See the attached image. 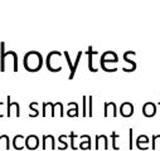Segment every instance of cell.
I'll return each mask as SVG.
<instances>
[{
  "label": "cell",
  "mask_w": 160,
  "mask_h": 151,
  "mask_svg": "<svg viewBox=\"0 0 160 151\" xmlns=\"http://www.w3.org/2000/svg\"><path fill=\"white\" fill-rule=\"evenodd\" d=\"M2 105H3V102L0 101V106H2ZM0 117H3V113H2V112H0Z\"/></svg>",
  "instance_id": "25"
},
{
  "label": "cell",
  "mask_w": 160,
  "mask_h": 151,
  "mask_svg": "<svg viewBox=\"0 0 160 151\" xmlns=\"http://www.w3.org/2000/svg\"><path fill=\"white\" fill-rule=\"evenodd\" d=\"M25 147L28 150H35L39 147V137L37 135H29L25 137Z\"/></svg>",
  "instance_id": "5"
},
{
  "label": "cell",
  "mask_w": 160,
  "mask_h": 151,
  "mask_svg": "<svg viewBox=\"0 0 160 151\" xmlns=\"http://www.w3.org/2000/svg\"><path fill=\"white\" fill-rule=\"evenodd\" d=\"M120 115L124 117H131L134 115V105L131 102H124L120 106Z\"/></svg>",
  "instance_id": "3"
},
{
  "label": "cell",
  "mask_w": 160,
  "mask_h": 151,
  "mask_svg": "<svg viewBox=\"0 0 160 151\" xmlns=\"http://www.w3.org/2000/svg\"><path fill=\"white\" fill-rule=\"evenodd\" d=\"M37 105H38V102H32V103L29 105V108L33 111L32 113H29V117H37V116L39 115V111L35 108V107H37Z\"/></svg>",
  "instance_id": "16"
},
{
  "label": "cell",
  "mask_w": 160,
  "mask_h": 151,
  "mask_svg": "<svg viewBox=\"0 0 160 151\" xmlns=\"http://www.w3.org/2000/svg\"><path fill=\"white\" fill-rule=\"evenodd\" d=\"M7 52H5V43H0V72H5V58H7Z\"/></svg>",
  "instance_id": "8"
},
{
  "label": "cell",
  "mask_w": 160,
  "mask_h": 151,
  "mask_svg": "<svg viewBox=\"0 0 160 151\" xmlns=\"http://www.w3.org/2000/svg\"><path fill=\"white\" fill-rule=\"evenodd\" d=\"M66 137H67V135H61V136L58 137V141L61 142V146H58V149H59V150H66V149L68 147V144H67L66 141H63Z\"/></svg>",
  "instance_id": "18"
},
{
  "label": "cell",
  "mask_w": 160,
  "mask_h": 151,
  "mask_svg": "<svg viewBox=\"0 0 160 151\" xmlns=\"http://www.w3.org/2000/svg\"><path fill=\"white\" fill-rule=\"evenodd\" d=\"M23 64L28 72H38L43 67V56L37 51H29L24 56Z\"/></svg>",
  "instance_id": "1"
},
{
  "label": "cell",
  "mask_w": 160,
  "mask_h": 151,
  "mask_svg": "<svg viewBox=\"0 0 160 151\" xmlns=\"http://www.w3.org/2000/svg\"><path fill=\"white\" fill-rule=\"evenodd\" d=\"M158 105H159V106H160V101H159V103H158Z\"/></svg>",
  "instance_id": "26"
},
{
  "label": "cell",
  "mask_w": 160,
  "mask_h": 151,
  "mask_svg": "<svg viewBox=\"0 0 160 151\" xmlns=\"http://www.w3.org/2000/svg\"><path fill=\"white\" fill-rule=\"evenodd\" d=\"M87 102H88V116L92 117V115H93V112H92V96L87 97Z\"/></svg>",
  "instance_id": "23"
},
{
  "label": "cell",
  "mask_w": 160,
  "mask_h": 151,
  "mask_svg": "<svg viewBox=\"0 0 160 151\" xmlns=\"http://www.w3.org/2000/svg\"><path fill=\"white\" fill-rule=\"evenodd\" d=\"M118 137H120V136H118V135H117L115 131L111 134V140H112V149H113V150H118V149H120V147L117 146V144H116V140H117Z\"/></svg>",
  "instance_id": "19"
},
{
  "label": "cell",
  "mask_w": 160,
  "mask_h": 151,
  "mask_svg": "<svg viewBox=\"0 0 160 151\" xmlns=\"http://www.w3.org/2000/svg\"><path fill=\"white\" fill-rule=\"evenodd\" d=\"M149 142H151V141L146 135H140V136L136 137V147L140 149V150H142V144H145L148 146Z\"/></svg>",
  "instance_id": "11"
},
{
  "label": "cell",
  "mask_w": 160,
  "mask_h": 151,
  "mask_svg": "<svg viewBox=\"0 0 160 151\" xmlns=\"http://www.w3.org/2000/svg\"><path fill=\"white\" fill-rule=\"evenodd\" d=\"M131 52L132 51H128L126 53H124V59H125V62H128V63H130L131 64V69H130V72H134L135 69H136V62H134L132 59H130L129 57H130V54H131Z\"/></svg>",
  "instance_id": "15"
},
{
  "label": "cell",
  "mask_w": 160,
  "mask_h": 151,
  "mask_svg": "<svg viewBox=\"0 0 160 151\" xmlns=\"http://www.w3.org/2000/svg\"><path fill=\"white\" fill-rule=\"evenodd\" d=\"M3 140H5V142H7V150H9L10 149V139H9V136L8 135H0V149H2V141Z\"/></svg>",
  "instance_id": "20"
},
{
  "label": "cell",
  "mask_w": 160,
  "mask_h": 151,
  "mask_svg": "<svg viewBox=\"0 0 160 151\" xmlns=\"http://www.w3.org/2000/svg\"><path fill=\"white\" fill-rule=\"evenodd\" d=\"M82 100H83V103H82V116L83 117H86V116H88V110H87V97L86 96H83L82 97Z\"/></svg>",
  "instance_id": "17"
},
{
  "label": "cell",
  "mask_w": 160,
  "mask_h": 151,
  "mask_svg": "<svg viewBox=\"0 0 160 151\" xmlns=\"http://www.w3.org/2000/svg\"><path fill=\"white\" fill-rule=\"evenodd\" d=\"M132 131H134L132 129L129 130V140H130V141H129V149H130V150L134 147V144H132Z\"/></svg>",
  "instance_id": "24"
},
{
  "label": "cell",
  "mask_w": 160,
  "mask_h": 151,
  "mask_svg": "<svg viewBox=\"0 0 160 151\" xmlns=\"http://www.w3.org/2000/svg\"><path fill=\"white\" fill-rule=\"evenodd\" d=\"M83 137H85L86 141H81L78 147L81 150H91V137H90V135H83Z\"/></svg>",
  "instance_id": "13"
},
{
  "label": "cell",
  "mask_w": 160,
  "mask_h": 151,
  "mask_svg": "<svg viewBox=\"0 0 160 151\" xmlns=\"http://www.w3.org/2000/svg\"><path fill=\"white\" fill-rule=\"evenodd\" d=\"M69 106H73V108H69L68 111H67V116H69V117H77L78 115H79V112H78V105L76 103V102H69L68 103V107Z\"/></svg>",
  "instance_id": "12"
},
{
  "label": "cell",
  "mask_w": 160,
  "mask_h": 151,
  "mask_svg": "<svg viewBox=\"0 0 160 151\" xmlns=\"http://www.w3.org/2000/svg\"><path fill=\"white\" fill-rule=\"evenodd\" d=\"M42 140H43V141H42V142H43V145H42V149H43V150H47V142H48V141L51 142V149H52V150L56 149V139H54L53 135H43Z\"/></svg>",
  "instance_id": "9"
},
{
  "label": "cell",
  "mask_w": 160,
  "mask_h": 151,
  "mask_svg": "<svg viewBox=\"0 0 160 151\" xmlns=\"http://www.w3.org/2000/svg\"><path fill=\"white\" fill-rule=\"evenodd\" d=\"M97 53H98V52H97V51H93L91 46H90V47H88V49L86 51V54L88 56V69H90L91 72H93V73L98 71L97 68H95V67H93V59H92V58H93V56H96Z\"/></svg>",
  "instance_id": "6"
},
{
  "label": "cell",
  "mask_w": 160,
  "mask_h": 151,
  "mask_svg": "<svg viewBox=\"0 0 160 151\" xmlns=\"http://www.w3.org/2000/svg\"><path fill=\"white\" fill-rule=\"evenodd\" d=\"M82 54H83V52H82V51H79V52L77 53V58H76V62H74V64H73V71L69 73V77H68L69 80H73L74 73H76V71H77V67H78V64H79V61H81Z\"/></svg>",
  "instance_id": "14"
},
{
  "label": "cell",
  "mask_w": 160,
  "mask_h": 151,
  "mask_svg": "<svg viewBox=\"0 0 160 151\" xmlns=\"http://www.w3.org/2000/svg\"><path fill=\"white\" fill-rule=\"evenodd\" d=\"M13 146L15 150H23L25 147V137L23 135H17L13 139Z\"/></svg>",
  "instance_id": "7"
},
{
  "label": "cell",
  "mask_w": 160,
  "mask_h": 151,
  "mask_svg": "<svg viewBox=\"0 0 160 151\" xmlns=\"http://www.w3.org/2000/svg\"><path fill=\"white\" fill-rule=\"evenodd\" d=\"M63 56L66 57V61H67V63H68V66H69V71L72 72L73 71V64H72V61H71V57H69V53L66 51L64 53H63Z\"/></svg>",
  "instance_id": "22"
},
{
  "label": "cell",
  "mask_w": 160,
  "mask_h": 151,
  "mask_svg": "<svg viewBox=\"0 0 160 151\" xmlns=\"http://www.w3.org/2000/svg\"><path fill=\"white\" fill-rule=\"evenodd\" d=\"M112 110V116L116 117L117 116V107H116V103L115 102H106L105 103V110H103V116L107 117L108 116V110Z\"/></svg>",
  "instance_id": "10"
},
{
  "label": "cell",
  "mask_w": 160,
  "mask_h": 151,
  "mask_svg": "<svg viewBox=\"0 0 160 151\" xmlns=\"http://www.w3.org/2000/svg\"><path fill=\"white\" fill-rule=\"evenodd\" d=\"M118 62V57L113 51H106L105 53H102L101 59H100V66L101 68L105 71L107 67V63H117Z\"/></svg>",
  "instance_id": "2"
},
{
  "label": "cell",
  "mask_w": 160,
  "mask_h": 151,
  "mask_svg": "<svg viewBox=\"0 0 160 151\" xmlns=\"http://www.w3.org/2000/svg\"><path fill=\"white\" fill-rule=\"evenodd\" d=\"M69 137H71V149H72V150H77L78 147L74 145V139L77 137V135H76V134L72 131V132L69 134Z\"/></svg>",
  "instance_id": "21"
},
{
  "label": "cell",
  "mask_w": 160,
  "mask_h": 151,
  "mask_svg": "<svg viewBox=\"0 0 160 151\" xmlns=\"http://www.w3.org/2000/svg\"><path fill=\"white\" fill-rule=\"evenodd\" d=\"M155 113H156V105L154 102L149 101V102L144 103V106H142V115L145 117H152V116H155Z\"/></svg>",
  "instance_id": "4"
}]
</instances>
